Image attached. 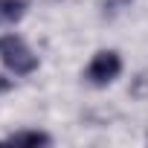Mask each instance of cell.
I'll return each instance as SVG.
<instances>
[{"label": "cell", "instance_id": "4", "mask_svg": "<svg viewBox=\"0 0 148 148\" xmlns=\"http://www.w3.org/2000/svg\"><path fill=\"white\" fill-rule=\"evenodd\" d=\"M6 142H12V145H49V136L41 131H18Z\"/></svg>", "mask_w": 148, "mask_h": 148}, {"label": "cell", "instance_id": "3", "mask_svg": "<svg viewBox=\"0 0 148 148\" xmlns=\"http://www.w3.org/2000/svg\"><path fill=\"white\" fill-rule=\"evenodd\" d=\"M26 15V0H0V23H15Z\"/></svg>", "mask_w": 148, "mask_h": 148}, {"label": "cell", "instance_id": "1", "mask_svg": "<svg viewBox=\"0 0 148 148\" xmlns=\"http://www.w3.org/2000/svg\"><path fill=\"white\" fill-rule=\"evenodd\" d=\"M0 61L15 76H29L32 70H38V55L21 35H0Z\"/></svg>", "mask_w": 148, "mask_h": 148}, {"label": "cell", "instance_id": "2", "mask_svg": "<svg viewBox=\"0 0 148 148\" xmlns=\"http://www.w3.org/2000/svg\"><path fill=\"white\" fill-rule=\"evenodd\" d=\"M119 73H122V58H119V52L102 49V52L93 55V61H90V67H87V73H84V79H87L90 84L102 87V84H110Z\"/></svg>", "mask_w": 148, "mask_h": 148}]
</instances>
